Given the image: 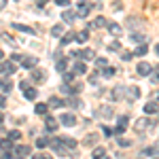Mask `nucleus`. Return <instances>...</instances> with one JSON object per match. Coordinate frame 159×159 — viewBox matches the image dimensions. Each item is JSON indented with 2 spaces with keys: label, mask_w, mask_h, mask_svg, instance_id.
Instances as JSON below:
<instances>
[{
  "label": "nucleus",
  "mask_w": 159,
  "mask_h": 159,
  "mask_svg": "<svg viewBox=\"0 0 159 159\" xmlns=\"http://www.w3.org/2000/svg\"><path fill=\"white\" fill-rule=\"evenodd\" d=\"M72 40H74V34H72V32H68L66 36L61 38V43H64V45H68V43H72Z\"/></svg>",
  "instance_id": "nucleus-38"
},
{
  "label": "nucleus",
  "mask_w": 159,
  "mask_h": 159,
  "mask_svg": "<svg viewBox=\"0 0 159 159\" xmlns=\"http://www.w3.org/2000/svg\"><path fill=\"white\" fill-rule=\"evenodd\" d=\"M74 72H76V74H85L87 72V66L83 64V61H76V64H74Z\"/></svg>",
  "instance_id": "nucleus-24"
},
{
  "label": "nucleus",
  "mask_w": 159,
  "mask_h": 159,
  "mask_svg": "<svg viewBox=\"0 0 159 159\" xmlns=\"http://www.w3.org/2000/svg\"><path fill=\"white\" fill-rule=\"evenodd\" d=\"M61 144H64V148H68V151H74L76 148V140L66 136V138H61Z\"/></svg>",
  "instance_id": "nucleus-10"
},
{
  "label": "nucleus",
  "mask_w": 159,
  "mask_h": 159,
  "mask_svg": "<svg viewBox=\"0 0 159 159\" xmlns=\"http://www.w3.org/2000/svg\"><path fill=\"white\" fill-rule=\"evenodd\" d=\"M70 81H72V74H70V72H64V85H68Z\"/></svg>",
  "instance_id": "nucleus-42"
},
{
  "label": "nucleus",
  "mask_w": 159,
  "mask_h": 159,
  "mask_svg": "<svg viewBox=\"0 0 159 159\" xmlns=\"http://www.w3.org/2000/svg\"><path fill=\"white\" fill-rule=\"evenodd\" d=\"M2 121H4V115H2V112H0V123H2Z\"/></svg>",
  "instance_id": "nucleus-53"
},
{
  "label": "nucleus",
  "mask_w": 159,
  "mask_h": 159,
  "mask_svg": "<svg viewBox=\"0 0 159 159\" xmlns=\"http://www.w3.org/2000/svg\"><path fill=\"white\" fill-rule=\"evenodd\" d=\"M13 153H7V151H0V159H11Z\"/></svg>",
  "instance_id": "nucleus-47"
},
{
  "label": "nucleus",
  "mask_w": 159,
  "mask_h": 159,
  "mask_svg": "<svg viewBox=\"0 0 159 159\" xmlns=\"http://www.w3.org/2000/svg\"><path fill=\"white\" fill-rule=\"evenodd\" d=\"M61 19H64V21H74V19H76V13L70 11V9H66V11L61 13Z\"/></svg>",
  "instance_id": "nucleus-18"
},
{
  "label": "nucleus",
  "mask_w": 159,
  "mask_h": 159,
  "mask_svg": "<svg viewBox=\"0 0 159 159\" xmlns=\"http://www.w3.org/2000/svg\"><path fill=\"white\" fill-rule=\"evenodd\" d=\"M32 159H51L49 155H32Z\"/></svg>",
  "instance_id": "nucleus-51"
},
{
  "label": "nucleus",
  "mask_w": 159,
  "mask_h": 159,
  "mask_svg": "<svg viewBox=\"0 0 159 159\" xmlns=\"http://www.w3.org/2000/svg\"><path fill=\"white\" fill-rule=\"evenodd\" d=\"M11 147H13L11 140H7V138H2V140H0V151H7V153H11Z\"/></svg>",
  "instance_id": "nucleus-23"
},
{
  "label": "nucleus",
  "mask_w": 159,
  "mask_h": 159,
  "mask_svg": "<svg viewBox=\"0 0 159 159\" xmlns=\"http://www.w3.org/2000/svg\"><path fill=\"white\" fill-rule=\"evenodd\" d=\"M55 4H60V7H66V9L70 7V2H68V0H55Z\"/></svg>",
  "instance_id": "nucleus-45"
},
{
  "label": "nucleus",
  "mask_w": 159,
  "mask_h": 159,
  "mask_svg": "<svg viewBox=\"0 0 159 159\" xmlns=\"http://www.w3.org/2000/svg\"><path fill=\"white\" fill-rule=\"evenodd\" d=\"M98 140H100V134H89L85 140H83V144H85V147H93Z\"/></svg>",
  "instance_id": "nucleus-14"
},
{
  "label": "nucleus",
  "mask_w": 159,
  "mask_h": 159,
  "mask_svg": "<svg viewBox=\"0 0 159 159\" xmlns=\"http://www.w3.org/2000/svg\"><path fill=\"white\" fill-rule=\"evenodd\" d=\"M11 81H9V79H0V89H2V91H4V93H9V91H11Z\"/></svg>",
  "instance_id": "nucleus-22"
},
{
  "label": "nucleus",
  "mask_w": 159,
  "mask_h": 159,
  "mask_svg": "<svg viewBox=\"0 0 159 159\" xmlns=\"http://www.w3.org/2000/svg\"><path fill=\"white\" fill-rule=\"evenodd\" d=\"M132 40H134V43H140V45H144V34H140V32H136V34H132Z\"/></svg>",
  "instance_id": "nucleus-31"
},
{
  "label": "nucleus",
  "mask_w": 159,
  "mask_h": 159,
  "mask_svg": "<svg viewBox=\"0 0 159 159\" xmlns=\"http://www.w3.org/2000/svg\"><path fill=\"white\" fill-rule=\"evenodd\" d=\"M136 72L140 74V76H148V74L153 72V68H151V64H147V61H140L136 66Z\"/></svg>",
  "instance_id": "nucleus-3"
},
{
  "label": "nucleus",
  "mask_w": 159,
  "mask_h": 159,
  "mask_svg": "<svg viewBox=\"0 0 159 159\" xmlns=\"http://www.w3.org/2000/svg\"><path fill=\"white\" fill-rule=\"evenodd\" d=\"M17 138H21V134H19L17 129H11V132H9V138H7V140H11V142H15Z\"/></svg>",
  "instance_id": "nucleus-35"
},
{
  "label": "nucleus",
  "mask_w": 159,
  "mask_h": 159,
  "mask_svg": "<svg viewBox=\"0 0 159 159\" xmlns=\"http://www.w3.org/2000/svg\"><path fill=\"white\" fill-rule=\"evenodd\" d=\"M24 96H25V100H36L38 91H36V89H32V87H30V89H25V91H24Z\"/></svg>",
  "instance_id": "nucleus-26"
},
{
  "label": "nucleus",
  "mask_w": 159,
  "mask_h": 159,
  "mask_svg": "<svg viewBox=\"0 0 159 159\" xmlns=\"http://www.w3.org/2000/svg\"><path fill=\"white\" fill-rule=\"evenodd\" d=\"M51 34H53V36H61V34H64V25L55 24L53 28H51Z\"/></svg>",
  "instance_id": "nucleus-25"
},
{
  "label": "nucleus",
  "mask_w": 159,
  "mask_h": 159,
  "mask_svg": "<svg viewBox=\"0 0 159 159\" xmlns=\"http://www.w3.org/2000/svg\"><path fill=\"white\" fill-rule=\"evenodd\" d=\"M15 61H21V55L19 53H13L11 55V64H15Z\"/></svg>",
  "instance_id": "nucleus-44"
},
{
  "label": "nucleus",
  "mask_w": 159,
  "mask_h": 159,
  "mask_svg": "<svg viewBox=\"0 0 159 159\" xmlns=\"http://www.w3.org/2000/svg\"><path fill=\"white\" fill-rule=\"evenodd\" d=\"M60 121H61V125H66V127H74V125H76V117H74L72 112H64Z\"/></svg>",
  "instance_id": "nucleus-2"
},
{
  "label": "nucleus",
  "mask_w": 159,
  "mask_h": 159,
  "mask_svg": "<svg viewBox=\"0 0 159 159\" xmlns=\"http://www.w3.org/2000/svg\"><path fill=\"white\" fill-rule=\"evenodd\" d=\"M119 47H121V45H119V40H117V43H112V45H110L108 49H110V51H117V49H119Z\"/></svg>",
  "instance_id": "nucleus-49"
},
{
  "label": "nucleus",
  "mask_w": 159,
  "mask_h": 159,
  "mask_svg": "<svg viewBox=\"0 0 159 159\" xmlns=\"http://www.w3.org/2000/svg\"><path fill=\"white\" fill-rule=\"evenodd\" d=\"M61 93H66V96L70 98V96H72V87L70 85H61Z\"/></svg>",
  "instance_id": "nucleus-39"
},
{
  "label": "nucleus",
  "mask_w": 159,
  "mask_h": 159,
  "mask_svg": "<svg viewBox=\"0 0 159 159\" xmlns=\"http://www.w3.org/2000/svg\"><path fill=\"white\" fill-rule=\"evenodd\" d=\"M30 76H32L34 83H43V81H45V72L38 70V68H32V70H30Z\"/></svg>",
  "instance_id": "nucleus-7"
},
{
  "label": "nucleus",
  "mask_w": 159,
  "mask_h": 159,
  "mask_svg": "<svg viewBox=\"0 0 159 159\" xmlns=\"http://www.w3.org/2000/svg\"><path fill=\"white\" fill-rule=\"evenodd\" d=\"M87 13H89V4H83V2H79V15H81V17H85ZM79 15H76V17H79Z\"/></svg>",
  "instance_id": "nucleus-29"
},
{
  "label": "nucleus",
  "mask_w": 159,
  "mask_h": 159,
  "mask_svg": "<svg viewBox=\"0 0 159 159\" xmlns=\"http://www.w3.org/2000/svg\"><path fill=\"white\" fill-rule=\"evenodd\" d=\"M76 55H81L83 57V64L89 60H96V51L93 49H83V51H76Z\"/></svg>",
  "instance_id": "nucleus-5"
},
{
  "label": "nucleus",
  "mask_w": 159,
  "mask_h": 159,
  "mask_svg": "<svg viewBox=\"0 0 159 159\" xmlns=\"http://www.w3.org/2000/svg\"><path fill=\"white\" fill-rule=\"evenodd\" d=\"M102 134H104V136H112V129H110V127H106V125H104V127H102Z\"/></svg>",
  "instance_id": "nucleus-48"
},
{
  "label": "nucleus",
  "mask_w": 159,
  "mask_h": 159,
  "mask_svg": "<svg viewBox=\"0 0 159 159\" xmlns=\"http://www.w3.org/2000/svg\"><path fill=\"white\" fill-rule=\"evenodd\" d=\"M98 115L100 117H110V115H112V106H102V108L98 110Z\"/></svg>",
  "instance_id": "nucleus-28"
},
{
  "label": "nucleus",
  "mask_w": 159,
  "mask_h": 159,
  "mask_svg": "<svg viewBox=\"0 0 159 159\" xmlns=\"http://www.w3.org/2000/svg\"><path fill=\"white\" fill-rule=\"evenodd\" d=\"M96 66L98 68H106V60L104 57H96Z\"/></svg>",
  "instance_id": "nucleus-40"
},
{
  "label": "nucleus",
  "mask_w": 159,
  "mask_h": 159,
  "mask_svg": "<svg viewBox=\"0 0 159 159\" xmlns=\"http://www.w3.org/2000/svg\"><path fill=\"white\" fill-rule=\"evenodd\" d=\"M74 40L76 43H87L89 40V30H81L79 34H74Z\"/></svg>",
  "instance_id": "nucleus-15"
},
{
  "label": "nucleus",
  "mask_w": 159,
  "mask_h": 159,
  "mask_svg": "<svg viewBox=\"0 0 159 159\" xmlns=\"http://www.w3.org/2000/svg\"><path fill=\"white\" fill-rule=\"evenodd\" d=\"M91 157H93V159H104V157H106V148H104V147H96V148H93V153H91Z\"/></svg>",
  "instance_id": "nucleus-16"
},
{
  "label": "nucleus",
  "mask_w": 159,
  "mask_h": 159,
  "mask_svg": "<svg viewBox=\"0 0 159 159\" xmlns=\"http://www.w3.org/2000/svg\"><path fill=\"white\" fill-rule=\"evenodd\" d=\"M117 142H119L121 147H129V144H132V140H127V138H117Z\"/></svg>",
  "instance_id": "nucleus-41"
},
{
  "label": "nucleus",
  "mask_w": 159,
  "mask_h": 159,
  "mask_svg": "<svg viewBox=\"0 0 159 159\" xmlns=\"http://www.w3.org/2000/svg\"><path fill=\"white\" fill-rule=\"evenodd\" d=\"M19 87L25 91V89H30V83H28V81H21V85H19Z\"/></svg>",
  "instance_id": "nucleus-50"
},
{
  "label": "nucleus",
  "mask_w": 159,
  "mask_h": 159,
  "mask_svg": "<svg viewBox=\"0 0 159 159\" xmlns=\"http://www.w3.org/2000/svg\"><path fill=\"white\" fill-rule=\"evenodd\" d=\"M15 72V64L11 61H2V74H13Z\"/></svg>",
  "instance_id": "nucleus-19"
},
{
  "label": "nucleus",
  "mask_w": 159,
  "mask_h": 159,
  "mask_svg": "<svg viewBox=\"0 0 159 159\" xmlns=\"http://www.w3.org/2000/svg\"><path fill=\"white\" fill-rule=\"evenodd\" d=\"M15 153H17L19 157H28V155L32 153V148H30V147H25V144H21V147H17L15 151H13V155H15Z\"/></svg>",
  "instance_id": "nucleus-11"
},
{
  "label": "nucleus",
  "mask_w": 159,
  "mask_h": 159,
  "mask_svg": "<svg viewBox=\"0 0 159 159\" xmlns=\"http://www.w3.org/2000/svg\"><path fill=\"white\" fill-rule=\"evenodd\" d=\"M153 159H157V157H153Z\"/></svg>",
  "instance_id": "nucleus-56"
},
{
  "label": "nucleus",
  "mask_w": 159,
  "mask_h": 159,
  "mask_svg": "<svg viewBox=\"0 0 159 159\" xmlns=\"http://www.w3.org/2000/svg\"><path fill=\"white\" fill-rule=\"evenodd\" d=\"M57 125H60V123H57V119H55V117H45V127H47V132H55V129H57Z\"/></svg>",
  "instance_id": "nucleus-6"
},
{
  "label": "nucleus",
  "mask_w": 159,
  "mask_h": 159,
  "mask_svg": "<svg viewBox=\"0 0 159 159\" xmlns=\"http://www.w3.org/2000/svg\"><path fill=\"white\" fill-rule=\"evenodd\" d=\"M2 55H4V53H2V51H0V61H2Z\"/></svg>",
  "instance_id": "nucleus-55"
},
{
  "label": "nucleus",
  "mask_w": 159,
  "mask_h": 159,
  "mask_svg": "<svg viewBox=\"0 0 159 159\" xmlns=\"http://www.w3.org/2000/svg\"><path fill=\"white\" fill-rule=\"evenodd\" d=\"M104 159H108V157H104Z\"/></svg>",
  "instance_id": "nucleus-57"
},
{
  "label": "nucleus",
  "mask_w": 159,
  "mask_h": 159,
  "mask_svg": "<svg viewBox=\"0 0 159 159\" xmlns=\"http://www.w3.org/2000/svg\"><path fill=\"white\" fill-rule=\"evenodd\" d=\"M66 66H68V61H66V60H57L55 70H57V72H64V70H66Z\"/></svg>",
  "instance_id": "nucleus-30"
},
{
  "label": "nucleus",
  "mask_w": 159,
  "mask_h": 159,
  "mask_svg": "<svg viewBox=\"0 0 159 159\" xmlns=\"http://www.w3.org/2000/svg\"><path fill=\"white\" fill-rule=\"evenodd\" d=\"M121 57H123V61H129V60H132V53H129V51H123Z\"/></svg>",
  "instance_id": "nucleus-43"
},
{
  "label": "nucleus",
  "mask_w": 159,
  "mask_h": 159,
  "mask_svg": "<svg viewBox=\"0 0 159 159\" xmlns=\"http://www.w3.org/2000/svg\"><path fill=\"white\" fill-rule=\"evenodd\" d=\"M125 129H127V117H119V123H117V127L112 129V134H115V136H121Z\"/></svg>",
  "instance_id": "nucleus-4"
},
{
  "label": "nucleus",
  "mask_w": 159,
  "mask_h": 159,
  "mask_svg": "<svg viewBox=\"0 0 159 159\" xmlns=\"http://www.w3.org/2000/svg\"><path fill=\"white\" fill-rule=\"evenodd\" d=\"M148 127H155V121H151V119H147V117H142V119H138V121L134 123V129L138 132V134L147 132Z\"/></svg>",
  "instance_id": "nucleus-1"
},
{
  "label": "nucleus",
  "mask_w": 159,
  "mask_h": 159,
  "mask_svg": "<svg viewBox=\"0 0 159 159\" xmlns=\"http://www.w3.org/2000/svg\"><path fill=\"white\" fill-rule=\"evenodd\" d=\"M115 72H117V68H112V66H106V68H104V76H106V79H110V76H115Z\"/></svg>",
  "instance_id": "nucleus-32"
},
{
  "label": "nucleus",
  "mask_w": 159,
  "mask_h": 159,
  "mask_svg": "<svg viewBox=\"0 0 159 159\" xmlns=\"http://www.w3.org/2000/svg\"><path fill=\"white\" fill-rule=\"evenodd\" d=\"M36 115H47V110H49V106L47 104H36Z\"/></svg>",
  "instance_id": "nucleus-33"
},
{
  "label": "nucleus",
  "mask_w": 159,
  "mask_h": 159,
  "mask_svg": "<svg viewBox=\"0 0 159 159\" xmlns=\"http://www.w3.org/2000/svg\"><path fill=\"white\" fill-rule=\"evenodd\" d=\"M0 108H4V98L0 96Z\"/></svg>",
  "instance_id": "nucleus-52"
},
{
  "label": "nucleus",
  "mask_w": 159,
  "mask_h": 159,
  "mask_svg": "<svg viewBox=\"0 0 159 159\" xmlns=\"http://www.w3.org/2000/svg\"><path fill=\"white\" fill-rule=\"evenodd\" d=\"M123 91H125L123 87H115V89H112V98H115V100L123 98Z\"/></svg>",
  "instance_id": "nucleus-34"
},
{
  "label": "nucleus",
  "mask_w": 159,
  "mask_h": 159,
  "mask_svg": "<svg viewBox=\"0 0 159 159\" xmlns=\"http://www.w3.org/2000/svg\"><path fill=\"white\" fill-rule=\"evenodd\" d=\"M144 112H147V115H155V112H157V100L148 102L147 106H144Z\"/></svg>",
  "instance_id": "nucleus-20"
},
{
  "label": "nucleus",
  "mask_w": 159,
  "mask_h": 159,
  "mask_svg": "<svg viewBox=\"0 0 159 159\" xmlns=\"http://www.w3.org/2000/svg\"><path fill=\"white\" fill-rule=\"evenodd\" d=\"M47 144H49V140H47V138H38V140H36V147L38 148H45Z\"/></svg>",
  "instance_id": "nucleus-37"
},
{
  "label": "nucleus",
  "mask_w": 159,
  "mask_h": 159,
  "mask_svg": "<svg viewBox=\"0 0 159 159\" xmlns=\"http://www.w3.org/2000/svg\"><path fill=\"white\" fill-rule=\"evenodd\" d=\"M104 25H108V21H106V17H102V15H98L91 24H89V28H104Z\"/></svg>",
  "instance_id": "nucleus-9"
},
{
  "label": "nucleus",
  "mask_w": 159,
  "mask_h": 159,
  "mask_svg": "<svg viewBox=\"0 0 159 159\" xmlns=\"http://www.w3.org/2000/svg\"><path fill=\"white\" fill-rule=\"evenodd\" d=\"M47 106H51V108H60V106H64V100L57 98V96H51L49 102H47Z\"/></svg>",
  "instance_id": "nucleus-12"
},
{
  "label": "nucleus",
  "mask_w": 159,
  "mask_h": 159,
  "mask_svg": "<svg viewBox=\"0 0 159 159\" xmlns=\"http://www.w3.org/2000/svg\"><path fill=\"white\" fill-rule=\"evenodd\" d=\"M0 76H2V61H0Z\"/></svg>",
  "instance_id": "nucleus-54"
},
{
  "label": "nucleus",
  "mask_w": 159,
  "mask_h": 159,
  "mask_svg": "<svg viewBox=\"0 0 159 159\" xmlns=\"http://www.w3.org/2000/svg\"><path fill=\"white\" fill-rule=\"evenodd\" d=\"M21 66H24L25 70H32V68L36 66V57H32V55H28V57H21Z\"/></svg>",
  "instance_id": "nucleus-8"
},
{
  "label": "nucleus",
  "mask_w": 159,
  "mask_h": 159,
  "mask_svg": "<svg viewBox=\"0 0 159 159\" xmlns=\"http://www.w3.org/2000/svg\"><path fill=\"white\" fill-rule=\"evenodd\" d=\"M15 30H19V32H25V34H34V30L30 28V25H24V24H13Z\"/></svg>",
  "instance_id": "nucleus-21"
},
{
  "label": "nucleus",
  "mask_w": 159,
  "mask_h": 159,
  "mask_svg": "<svg viewBox=\"0 0 159 159\" xmlns=\"http://www.w3.org/2000/svg\"><path fill=\"white\" fill-rule=\"evenodd\" d=\"M148 53V47L147 45H138V47H136V51H134V55H140V57H142V55H147Z\"/></svg>",
  "instance_id": "nucleus-27"
},
{
  "label": "nucleus",
  "mask_w": 159,
  "mask_h": 159,
  "mask_svg": "<svg viewBox=\"0 0 159 159\" xmlns=\"http://www.w3.org/2000/svg\"><path fill=\"white\" fill-rule=\"evenodd\" d=\"M138 98H140V89H138V87H129V89H127V100L134 102V100H138Z\"/></svg>",
  "instance_id": "nucleus-13"
},
{
  "label": "nucleus",
  "mask_w": 159,
  "mask_h": 159,
  "mask_svg": "<svg viewBox=\"0 0 159 159\" xmlns=\"http://www.w3.org/2000/svg\"><path fill=\"white\" fill-rule=\"evenodd\" d=\"M70 87H72V96H74V93H79V91L83 89V85H79V83H76V85H70Z\"/></svg>",
  "instance_id": "nucleus-46"
},
{
  "label": "nucleus",
  "mask_w": 159,
  "mask_h": 159,
  "mask_svg": "<svg viewBox=\"0 0 159 159\" xmlns=\"http://www.w3.org/2000/svg\"><path fill=\"white\" fill-rule=\"evenodd\" d=\"M64 104H68V106H72V108H76V106H79V100L74 98V96H70V98L66 100V102H64Z\"/></svg>",
  "instance_id": "nucleus-36"
},
{
  "label": "nucleus",
  "mask_w": 159,
  "mask_h": 159,
  "mask_svg": "<svg viewBox=\"0 0 159 159\" xmlns=\"http://www.w3.org/2000/svg\"><path fill=\"white\" fill-rule=\"evenodd\" d=\"M106 28H108V32L112 34V36H119V34H121V25H119V24H115V21H110V24L106 25Z\"/></svg>",
  "instance_id": "nucleus-17"
}]
</instances>
